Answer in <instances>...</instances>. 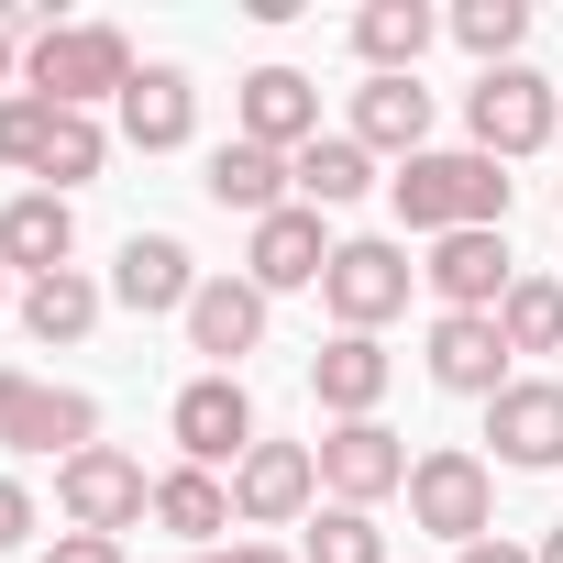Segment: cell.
Segmentation results:
<instances>
[{"label": "cell", "mask_w": 563, "mask_h": 563, "mask_svg": "<svg viewBox=\"0 0 563 563\" xmlns=\"http://www.w3.org/2000/svg\"><path fill=\"white\" fill-rule=\"evenodd\" d=\"M387 199H398V221L420 232V243H442V232H508V166L497 155H409L398 177H387Z\"/></svg>", "instance_id": "obj_1"}, {"label": "cell", "mask_w": 563, "mask_h": 563, "mask_svg": "<svg viewBox=\"0 0 563 563\" xmlns=\"http://www.w3.org/2000/svg\"><path fill=\"white\" fill-rule=\"evenodd\" d=\"M133 78H144V67H133V45H122L111 23H56V34L23 45V89L56 100V111H100V100H122Z\"/></svg>", "instance_id": "obj_2"}, {"label": "cell", "mask_w": 563, "mask_h": 563, "mask_svg": "<svg viewBox=\"0 0 563 563\" xmlns=\"http://www.w3.org/2000/svg\"><path fill=\"white\" fill-rule=\"evenodd\" d=\"M464 133H475V155L519 166V155H541V144L563 133V89H552L541 67H475V89H464Z\"/></svg>", "instance_id": "obj_3"}, {"label": "cell", "mask_w": 563, "mask_h": 563, "mask_svg": "<svg viewBox=\"0 0 563 563\" xmlns=\"http://www.w3.org/2000/svg\"><path fill=\"white\" fill-rule=\"evenodd\" d=\"M409 530H431V541H497V464L486 453H464V442H431L420 464H409Z\"/></svg>", "instance_id": "obj_4"}, {"label": "cell", "mask_w": 563, "mask_h": 563, "mask_svg": "<svg viewBox=\"0 0 563 563\" xmlns=\"http://www.w3.org/2000/svg\"><path fill=\"white\" fill-rule=\"evenodd\" d=\"M409 288H420L409 243H387V232H354V243H332L321 310H332V332H387V321L409 310Z\"/></svg>", "instance_id": "obj_5"}, {"label": "cell", "mask_w": 563, "mask_h": 563, "mask_svg": "<svg viewBox=\"0 0 563 563\" xmlns=\"http://www.w3.org/2000/svg\"><path fill=\"white\" fill-rule=\"evenodd\" d=\"M100 442V398L89 387H56V376H23L0 365V453H89Z\"/></svg>", "instance_id": "obj_6"}, {"label": "cell", "mask_w": 563, "mask_h": 563, "mask_svg": "<svg viewBox=\"0 0 563 563\" xmlns=\"http://www.w3.org/2000/svg\"><path fill=\"white\" fill-rule=\"evenodd\" d=\"M56 508H67V530L122 541L133 519H155V475H144L122 442H89V453H67V464H56Z\"/></svg>", "instance_id": "obj_7"}, {"label": "cell", "mask_w": 563, "mask_h": 563, "mask_svg": "<svg viewBox=\"0 0 563 563\" xmlns=\"http://www.w3.org/2000/svg\"><path fill=\"white\" fill-rule=\"evenodd\" d=\"M310 453H321V497L332 508H387V497H409V464H420L387 420H332Z\"/></svg>", "instance_id": "obj_8"}, {"label": "cell", "mask_w": 563, "mask_h": 563, "mask_svg": "<svg viewBox=\"0 0 563 563\" xmlns=\"http://www.w3.org/2000/svg\"><path fill=\"white\" fill-rule=\"evenodd\" d=\"M166 431H177V464H210V475H232L265 431H254V398H243V376H188L177 387V409H166Z\"/></svg>", "instance_id": "obj_9"}, {"label": "cell", "mask_w": 563, "mask_h": 563, "mask_svg": "<svg viewBox=\"0 0 563 563\" xmlns=\"http://www.w3.org/2000/svg\"><path fill=\"white\" fill-rule=\"evenodd\" d=\"M321 508V453L310 442H254L232 464V530H288Z\"/></svg>", "instance_id": "obj_10"}, {"label": "cell", "mask_w": 563, "mask_h": 563, "mask_svg": "<svg viewBox=\"0 0 563 563\" xmlns=\"http://www.w3.org/2000/svg\"><path fill=\"white\" fill-rule=\"evenodd\" d=\"M486 442L508 475H563V387L552 376H508L486 398Z\"/></svg>", "instance_id": "obj_11"}, {"label": "cell", "mask_w": 563, "mask_h": 563, "mask_svg": "<svg viewBox=\"0 0 563 563\" xmlns=\"http://www.w3.org/2000/svg\"><path fill=\"white\" fill-rule=\"evenodd\" d=\"M232 133L265 144V155H310V144H321V78H299V67H254V78L232 89Z\"/></svg>", "instance_id": "obj_12"}, {"label": "cell", "mask_w": 563, "mask_h": 563, "mask_svg": "<svg viewBox=\"0 0 563 563\" xmlns=\"http://www.w3.org/2000/svg\"><path fill=\"white\" fill-rule=\"evenodd\" d=\"M265 321H276V299L254 288V276H199L188 354H210V376H243V354H265Z\"/></svg>", "instance_id": "obj_13"}, {"label": "cell", "mask_w": 563, "mask_h": 563, "mask_svg": "<svg viewBox=\"0 0 563 563\" xmlns=\"http://www.w3.org/2000/svg\"><path fill=\"white\" fill-rule=\"evenodd\" d=\"M243 276H254L265 299L321 288V276H332V232H321V210H310V199H288L276 221H254V232H243Z\"/></svg>", "instance_id": "obj_14"}, {"label": "cell", "mask_w": 563, "mask_h": 563, "mask_svg": "<svg viewBox=\"0 0 563 563\" xmlns=\"http://www.w3.org/2000/svg\"><path fill=\"white\" fill-rule=\"evenodd\" d=\"M420 365H431V387H442V398H497L519 354H508L497 310H442V321H431V354H420Z\"/></svg>", "instance_id": "obj_15"}, {"label": "cell", "mask_w": 563, "mask_h": 563, "mask_svg": "<svg viewBox=\"0 0 563 563\" xmlns=\"http://www.w3.org/2000/svg\"><path fill=\"white\" fill-rule=\"evenodd\" d=\"M420 288H431L442 310H497V299L519 288V254H508V232H442V243L420 254Z\"/></svg>", "instance_id": "obj_16"}, {"label": "cell", "mask_w": 563, "mask_h": 563, "mask_svg": "<svg viewBox=\"0 0 563 563\" xmlns=\"http://www.w3.org/2000/svg\"><path fill=\"white\" fill-rule=\"evenodd\" d=\"M111 299L122 310H144V321H188V299H199V254L177 243V232H133L122 254H111Z\"/></svg>", "instance_id": "obj_17"}, {"label": "cell", "mask_w": 563, "mask_h": 563, "mask_svg": "<svg viewBox=\"0 0 563 563\" xmlns=\"http://www.w3.org/2000/svg\"><path fill=\"white\" fill-rule=\"evenodd\" d=\"M0 265H12L23 288H34V276H67L78 265V210L56 188H23L12 210H0Z\"/></svg>", "instance_id": "obj_18"}, {"label": "cell", "mask_w": 563, "mask_h": 563, "mask_svg": "<svg viewBox=\"0 0 563 563\" xmlns=\"http://www.w3.org/2000/svg\"><path fill=\"white\" fill-rule=\"evenodd\" d=\"M199 188H210V210H232L243 232H254V221H276V210L299 199L288 155H265V144H243V133H232V144H210V177H199Z\"/></svg>", "instance_id": "obj_19"}, {"label": "cell", "mask_w": 563, "mask_h": 563, "mask_svg": "<svg viewBox=\"0 0 563 563\" xmlns=\"http://www.w3.org/2000/svg\"><path fill=\"white\" fill-rule=\"evenodd\" d=\"M387 376H398V365H387L376 332H332V343L310 354V398H321L332 420H376V409H387Z\"/></svg>", "instance_id": "obj_20"}, {"label": "cell", "mask_w": 563, "mask_h": 563, "mask_svg": "<svg viewBox=\"0 0 563 563\" xmlns=\"http://www.w3.org/2000/svg\"><path fill=\"white\" fill-rule=\"evenodd\" d=\"M343 133H354L365 155H398V166H409V155H431V89H420V78H365Z\"/></svg>", "instance_id": "obj_21"}, {"label": "cell", "mask_w": 563, "mask_h": 563, "mask_svg": "<svg viewBox=\"0 0 563 563\" xmlns=\"http://www.w3.org/2000/svg\"><path fill=\"white\" fill-rule=\"evenodd\" d=\"M199 133V89H188V67H144L133 89H122V144L133 155H177Z\"/></svg>", "instance_id": "obj_22"}, {"label": "cell", "mask_w": 563, "mask_h": 563, "mask_svg": "<svg viewBox=\"0 0 563 563\" xmlns=\"http://www.w3.org/2000/svg\"><path fill=\"white\" fill-rule=\"evenodd\" d=\"M155 530L188 541V552H221V530H232V475H210V464H166V475H155Z\"/></svg>", "instance_id": "obj_23"}, {"label": "cell", "mask_w": 563, "mask_h": 563, "mask_svg": "<svg viewBox=\"0 0 563 563\" xmlns=\"http://www.w3.org/2000/svg\"><path fill=\"white\" fill-rule=\"evenodd\" d=\"M431 34H442L431 0H365V12H354V56H365V78H420Z\"/></svg>", "instance_id": "obj_24"}, {"label": "cell", "mask_w": 563, "mask_h": 563, "mask_svg": "<svg viewBox=\"0 0 563 563\" xmlns=\"http://www.w3.org/2000/svg\"><path fill=\"white\" fill-rule=\"evenodd\" d=\"M100 310H111V288H100L89 265H67V276H34V288H23V332H34L45 354L89 343V332H100Z\"/></svg>", "instance_id": "obj_25"}, {"label": "cell", "mask_w": 563, "mask_h": 563, "mask_svg": "<svg viewBox=\"0 0 563 563\" xmlns=\"http://www.w3.org/2000/svg\"><path fill=\"white\" fill-rule=\"evenodd\" d=\"M288 177H299V199H310V210H354V199L376 188V155H365L354 133H321L310 155H288Z\"/></svg>", "instance_id": "obj_26"}, {"label": "cell", "mask_w": 563, "mask_h": 563, "mask_svg": "<svg viewBox=\"0 0 563 563\" xmlns=\"http://www.w3.org/2000/svg\"><path fill=\"white\" fill-rule=\"evenodd\" d=\"M497 332H508V354H563V276L519 265V288L497 299Z\"/></svg>", "instance_id": "obj_27"}, {"label": "cell", "mask_w": 563, "mask_h": 563, "mask_svg": "<svg viewBox=\"0 0 563 563\" xmlns=\"http://www.w3.org/2000/svg\"><path fill=\"white\" fill-rule=\"evenodd\" d=\"M475 67H519V34H530V0H464V12L442 23Z\"/></svg>", "instance_id": "obj_28"}, {"label": "cell", "mask_w": 563, "mask_h": 563, "mask_svg": "<svg viewBox=\"0 0 563 563\" xmlns=\"http://www.w3.org/2000/svg\"><path fill=\"white\" fill-rule=\"evenodd\" d=\"M299 563H387V530H376V508H310V541H299Z\"/></svg>", "instance_id": "obj_29"}, {"label": "cell", "mask_w": 563, "mask_h": 563, "mask_svg": "<svg viewBox=\"0 0 563 563\" xmlns=\"http://www.w3.org/2000/svg\"><path fill=\"white\" fill-rule=\"evenodd\" d=\"M111 166V133H100V111H56V144H45V188L67 199V188H89Z\"/></svg>", "instance_id": "obj_30"}, {"label": "cell", "mask_w": 563, "mask_h": 563, "mask_svg": "<svg viewBox=\"0 0 563 563\" xmlns=\"http://www.w3.org/2000/svg\"><path fill=\"white\" fill-rule=\"evenodd\" d=\"M45 144H56V100L12 89V100H0V166H23V177H45Z\"/></svg>", "instance_id": "obj_31"}, {"label": "cell", "mask_w": 563, "mask_h": 563, "mask_svg": "<svg viewBox=\"0 0 563 563\" xmlns=\"http://www.w3.org/2000/svg\"><path fill=\"white\" fill-rule=\"evenodd\" d=\"M23 541H34V486L0 475V552H23Z\"/></svg>", "instance_id": "obj_32"}, {"label": "cell", "mask_w": 563, "mask_h": 563, "mask_svg": "<svg viewBox=\"0 0 563 563\" xmlns=\"http://www.w3.org/2000/svg\"><path fill=\"white\" fill-rule=\"evenodd\" d=\"M45 563H122V541H100V530H56Z\"/></svg>", "instance_id": "obj_33"}, {"label": "cell", "mask_w": 563, "mask_h": 563, "mask_svg": "<svg viewBox=\"0 0 563 563\" xmlns=\"http://www.w3.org/2000/svg\"><path fill=\"white\" fill-rule=\"evenodd\" d=\"M12 89H23V23L0 12V100H12Z\"/></svg>", "instance_id": "obj_34"}, {"label": "cell", "mask_w": 563, "mask_h": 563, "mask_svg": "<svg viewBox=\"0 0 563 563\" xmlns=\"http://www.w3.org/2000/svg\"><path fill=\"white\" fill-rule=\"evenodd\" d=\"M453 563H541V552H519V541H464Z\"/></svg>", "instance_id": "obj_35"}, {"label": "cell", "mask_w": 563, "mask_h": 563, "mask_svg": "<svg viewBox=\"0 0 563 563\" xmlns=\"http://www.w3.org/2000/svg\"><path fill=\"white\" fill-rule=\"evenodd\" d=\"M221 563H299V552H276V541H232Z\"/></svg>", "instance_id": "obj_36"}, {"label": "cell", "mask_w": 563, "mask_h": 563, "mask_svg": "<svg viewBox=\"0 0 563 563\" xmlns=\"http://www.w3.org/2000/svg\"><path fill=\"white\" fill-rule=\"evenodd\" d=\"M541 563H563V519H552V530H541Z\"/></svg>", "instance_id": "obj_37"}, {"label": "cell", "mask_w": 563, "mask_h": 563, "mask_svg": "<svg viewBox=\"0 0 563 563\" xmlns=\"http://www.w3.org/2000/svg\"><path fill=\"white\" fill-rule=\"evenodd\" d=\"M0 310H12V265H0Z\"/></svg>", "instance_id": "obj_38"}, {"label": "cell", "mask_w": 563, "mask_h": 563, "mask_svg": "<svg viewBox=\"0 0 563 563\" xmlns=\"http://www.w3.org/2000/svg\"><path fill=\"white\" fill-rule=\"evenodd\" d=\"M188 563H221V552H188Z\"/></svg>", "instance_id": "obj_39"}]
</instances>
